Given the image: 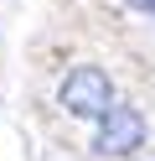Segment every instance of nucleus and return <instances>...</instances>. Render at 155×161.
Returning <instances> with one entry per match:
<instances>
[{
	"label": "nucleus",
	"mask_w": 155,
	"mask_h": 161,
	"mask_svg": "<svg viewBox=\"0 0 155 161\" xmlns=\"http://www.w3.org/2000/svg\"><path fill=\"white\" fill-rule=\"evenodd\" d=\"M62 104L72 114H109L114 109V94H109V78L98 68H72L62 78Z\"/></svg>",
	"instance_id": "f257e3e1"
},
{
	"label": "nucleus",
	"mask_w": 155,
	"mask_h": 161,
	"mask_svg": "<svg viewBox=\"0 0 155 161\" xmlns=\"http://www.w3.org/2000/svg\"><path fill=\"white\" fill-rule=\"evenodd\" d=\"M140 140H145V119H140V109H129V104H114L109 114H103L98 151H109V156H124V151H134Z\"/></svg>",
	"instance_id": "f03ea898"
},
{
	"label": "nucleus",
	"mask_w": 155,
	"mask_h": 161,
	"mask_svg": "<svg viewBox=\"0 0 155 161\" xmlns=\"http://www.w3.org/2000/svg\"><path fill=\"white\" fill-rule=\"evenodd\" d=\"M150 5H155V0H150Z\"/></svg>",
	"instance_id": "7ed1b4c3"
}]
</instances>
